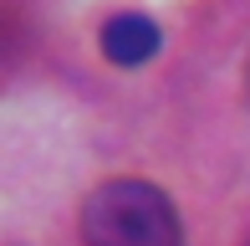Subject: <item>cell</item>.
Here are the masks:
<instances>
[{"mask_svg": "<svg viewBox=\"0 0 250 246\" xmlns=\"http://www.w3.org/2000/svg\"><path fill=\"white\" fill-rule=\"evenodd\" d=\"M87 246H179V216L164 190L143 180H107L82 205Z\"/></svg>", "mask_w": 250, "mask_h": 246, "instance_id": "6da1fadb", "label": "cell"}, {"mask_svg": "<svg viewBox=\"0 0 250 246\" xmlns=\"http://www.w3.org/2000/svg\"><path fill=\"white\" fill-rule=\"evenodd\" d=\"M158 26L148 16H112L107 21V31H102V51H107V62H118V67H138V62H148L153 51H158Z\"/></svg>", "mask_w": 250, "mask_h": 246, "instance_id": "7a4b0ae2", "label": "cell"}]
</instances>
